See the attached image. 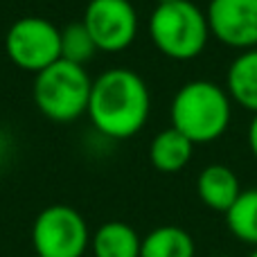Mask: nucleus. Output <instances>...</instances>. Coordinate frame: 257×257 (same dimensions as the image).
<instances>
[{"label": "nucleus", "mask_w": 257, "mask_h": 257, "mask_svg": "<svg viewBox=\"0 0 257 257\" xmlns=\"http://www.w3.org/2000/svg\"><path fill=\"white\" fill-rule=\"evenodd\" d=\"M93 77L86 66L59 59L34 75L32 97L41 115L57 124H70L88 111Z\"/></svg>", "instance_id": "nucleus-4"}, {"label": "nucleus", "mask_w": 257, "mask_h": 257, "mask_svg": "<svg viewBox=\"0 0 257 257\" xmlns=\"http://www.w3.org/2000/svg\"><path fill=\"white\" fill-rule=\"evenodd\" d=\"M142 237L124 221H106L90 237L93 257H140Z\"/></svg>", "instance_id": "nucleus-12"}, {"label": "nucleus", "mask_w": 257, "mask_h": 257, "mask_svg": "<svg viewBox=\"0 0 257 257\" xmlns=\"http://www.w3.org/2000/svg\"><path fill=\"white\" fill-rule=\"evenodd\" d=\"M81 23L99 52H124L136 41L140 18L131 0H88Z\"/></svg>", "instance_id": "nucleus-7"}, {"label": "nucleus", "mask_w": 257, "mask_h": 257, "mask_svg": "<svg viewBox=\"0 0 257 257\" xmlns=\"http://www.w3.org/2000/svg\"><path fill=\"white\" fill-rule=\"evenodd\" d=\"M196 194L205 208L226 214L241 194V183L228 165L214 163L201 169L196 178Z\"/></svg>", "instance_id": "nucleus-9"}, {"label": "nucleus", "mask_w": 257, "mask_h": 257, "mask_svg": "<svg viewBox=\"0 0 257 257\" xmlns=\"http://www.w3.org/2000/svg\"><path fill=\"white\" fill-rule=\"evenodd\" d=\"M5 54L16 68L36 75L61 59V30L43 16H23L5 34Z\"/></svg>", "instance_id": "nucleus-5"}, {"label": "nucleus", "mask_w": 257, "mask_h": 257, "mask_svg": "<svg viewBox=\"0 0 257 257\" xmlns=\"http://www.w3.org/2000/svg\"><path fill=\"white\" fill-rule=\"evenodd\" d=\"M34 257H39V255H34Z\"/></svg>", "instance_id": "nucleus-19"}, {"label": "nucleus", "mask_w": 257, "mask_h": 257, "mask_svg": "<svg viewBox=\"0 0 257 257\" xmlns=\"http://www.w3.org/2000/svg\"><path fill=\"white\" fill-rule=\"evenodd\" d=\"M205 18L210 36L226 48H257V0H210Z\"/></svg>", "instance_id": "nucleus-8"}, {"label": "nucleus", "mask_w": 257, "mask_h": 257, "mask_svg": "<svg viewBox=\"0 0 257 257\" xmlns=\"http://www.w3.org/2000/svg\"><path fill=\"white\" fill-rule=\"evenodd\" d=\"M214 257H223V255H214Z\"/></svg>", "instance_id": "nucleus-18"}, {"label": "nucleus", "mask_w": 257, "mask_h": 257, "mask_svg": "<svg viewBox=\"0 0 257 257\" xmlns=\"http://www.w3.org/2000/svg\"><path fill=\"white\" fill-rule=\"evenodd\" d=\"M248 257H257V248H253V250H250V253H248Z\"/></svg>", "instance_id": "nucleus-17"}, {"label": "nucleus", "mask_w": 257, "mask_h": 257, "mask_svg": "<svg viewBox=\"0 0 257 257\" xmlns=\"http://www.w3.org/2000/svg\"><path fill=\"white\" fill-rule=\"evenodd\" d=\"M248 149H250V154H253V158L257 160V113L248 124Z\"/></svg>", "instance_id": "nucleus-16"}, {"label": "nucleus", "mask_w": 257, "mask_h": 257, "mask_svg": "<svg viewBox=\"0 0 257 257\" xmlns=\"http://www.w3.org/2000/svg\"><path fill=\"white\" fill-rule=\"evenodd\" d=\"M169 120L176 131L190 138L194 145H210L230 126L232 99L228 90L214 81H187L174 95Z\"/></svg>", "instance_id": "nucleus-2"}, {"label": "nucleus", "mask_w": 257, "mask_h": 257, "mask_svg": "<svg viewBox=\"0 0 257 257\" xmlns=\"http://www.w3.org/2000/svg\"><path fill=\"white\" fill-rule=\"evenodd\" d=\"M86 219L70 205H48L32 226V246L39 257H84L90 246Z\"/></svg>", "instance_id": "nucleus-6"}, {"label": "nucleus", "mask_w": 257, "mask_h": 257, "mask_svg": "<svg viewBox=\"0 0 257 257\" xmlns=\"http://www.w3.org/2000/svg\"><path fill=\"white\" fill-rule=\"evenodd\" d=\"M97 45H95L93 36L88 34L84 23H70L61 30V59L72 63L86 66L90 59L97 54Z\"/></svg>", "instance_id": "nucleus-15"}, {"label": "nucleus", "mask_w": 257, "mask_h": 257, "mask_svg": "<svg viewBox=\"0 0 257 257\" xmlns=\"http://www.w3.org/2000/svg\"><path fill=\"white\" fill-rule=\"evenodd\" d=\"M226 223L235 239L257 248V187L241 190L239 199L226 212Z\"/></svg>", "instance_id": "nucleus-14"}, {"label": "nucleus", "mask_w": 257, "mask_h": 257, "mask_svg": "<svg viewBox=\"0 0 257 257\" xmlns=\"http://www.w3.org/2000/svg\"><path fill=\"white\" fill-rule=\"evenodd\" d=\"M147 30L154 48L172 61L201 57L210 41L205 12L192 0H158Z\"/></svg>", "instance_id": "nucleus-3"}, {"label": "nucleus", "mask_w": 257, "mask_h": 257, "mask_svg": "<svg viewBox=\"0 0 257 257\" xmlns=\"http://www.w3.org/2000/svg\"><path fill=\"white\" fill-rule=\"evenodd\" d=\"M196 244L178 226H158L142 237L140 257H194Z\"/></svg>", "instance_id": "nucleus-13"}, {"label": "nucleus", "mask_w": 257, "mask_h": 257, "mask_svg": "<svg viewBox=\"0 0 257 257\" xmlns=\"http://www.w3.org/2000/svg\"><path fill=\"white\" fill-rule=\"evenodd\" d=\"M194 142L185 138L174 126L160 131L149 145V160L158 172L163 174H176L185 169L194 154Z\"/></svg>", "instance_id": "nucleus-11"}, {"label": "nucleus", "mask_w": 257, "mask_h": 257, "mask_svg": "<svg viewBox=\"0 0 257 257\" xmlns=\"http://www.w3.org/2000/svg\"><path fill=\"white\" fill-rule=\"evenodd\" d=\"M226 90L235 104L257 113V48L239 52L226 72Z\"/></svg>", "instance_id": "nucleus-10"}, {"label": "nucleus", "mask_w": 257, "mask_h": 257, "mask_svg": "<svg viewBox=\"0 0 257 257\" xmlns=\"http://www.w3.org/2000/svg\"><path fill=\"white\" fill-rule=\"evenodd\" d=\"M149 113V86L136 70L111 68L93 79L86 115L99 136L108 140H128L145 128Z\"/></svg>", "instance_id": "nucleus-1"}]
</instances>
